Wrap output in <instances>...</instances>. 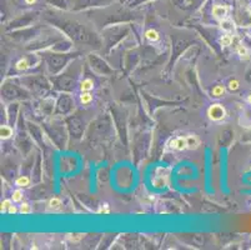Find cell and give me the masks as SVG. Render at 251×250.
Wrapping results in <instances>:
<instances>
[{"label":"cell","mask_w":251,"mask_h":250,"mask_svg":"<svg viewBox=\"0 0 251 250\" xmlns=\"http://www.w3.org/2000/svg\"><path fill=\"white\" fill-rule=\"evenodd\" d=\"M231 43H232L231 35H225L224 38L221 39V44H223L224 46H229V45H231Z\"/></svg>","instance_id":"cell-14"},{"label":"cell","mask_w":251,"mask_h":250,"mask_svg":"<svg viewBox=\"0 0 251 250\" xmlns=\"http://www.w3.org/2000/svg\"><path fill=\"white\" fill-rule=\"evenodd\" d=\"M10 205H11V202H10L9 199H7V200H4V202H1V213L8 211V209H9Z\"/></svg>","instance_id":"cell-16"},{"label":"cell","mask_w":251,"mask_h":250,"mask_svg":"<svg viewBox=\"0 0 251 250\" xmlns=\"http://www.w3.org/2000/svg\"><path fill=\"white\" fill-rule=\"evenodd\" d=\"M229 88H230L231 90H236V89H239V81H237V80H231L230 84H229Z\"/></svg>","instance_id":"cell-18"},{"label":"cell","mask_w":251,"mask_h":250,"mask_svg":"<svg viewBox=\"0 0 251 250\" xmlns=\"http://www.w3.org/2000/svg\"><path fill=\"white\" fill-rule=\"evenodd\" d=\"M25 1L28 3V4H33V3H35L36 0H25Z\"/></svg>","instance_id":"cell-21"},{"label":"cell","mask_w":251,"mask_h":250,"mask_svg":"<svg viewBox=\"0 0 251 250\" xmlns=\"http://www.w3.org/2000/svg\"><path fill=\"white\" fill-rule=\"evenodd\" d=\"M171 148L175 149V150H184L188 148V136H180V138H176L171 141Z\"/></svg>","instance_id":"cell-2"},{"label":"cell","mask_w":251,"mask_h":250,"mask_svg":"<svg viewBox=\"0 0 251 250\" xmlns=\"http://www.w3.org/2000/svg\"><path fill=\"white\" fill-rule=\"evenodd\" d=\"M224 93H225V89H224L223 85H217V87H215L212 89V95L214 96H221Z\"/></svg>","instance_id":"cell-12"},{"label":"cell","mask_w":251,"mask_h":250,"mask_svg":"<svg viewBox=\"0 0 251 250\" xmlns=\"http://www.w3.org/2000/svg\"><path fill=\"white\" fill-rule=\"evenodd\" d=\"M200 141H199V139L196 138L195 135H190L188 136V148L189 149H196L199 146Z\"/></svg>","instance_id":"cell-4"},{"label":"cell","mask_w":251,"mask_h":250,"mask_svg":"<svg viewBox=\"0 0 251 250\" xmlns=\"http://www.w3.org/2000/svg\"><path fill=\"white\" fill-rule=\"evenodd\" d=\"M8 213H9V214H16V213H18V209L15 208V205L11 204V205L9 206V209H8Z\"/></svg>","instance_id":"cell-19"},{"label":"cell","mask_w":251,"mask_h":250,"mask_svg":"<svg viewBox=\"0 0 251 250\" xmlns=\"http://www.w3.org/2000/svg\"><path fill=\"white\" fill-rule=\"evenodd\" d=\"M94 87V84L93 81L90 80V79H85V80H82L81 81V85H80V88L82 91H90Z\"/></svg>","instance_id":"cell-6"},{"label":"cell","mask_w":251,"mask_h":250,"mask_svg":"<svg viewBox=\"0 0 251 250\" xmlns=\"http://www.w3.org/2000/svg\"><path fill=\"white\" fill-rule=\"evenodd\" d=\"M247 100H249V103H250V104H251V95L249 96V99H247Z\"/></svg>","instance_id":"cell-22"},{"label":"cell","mask_w":251,"mask_h":250,"mask_svg":"<svg viewBox=\"0 0 251 250\" xmlns=\"http://www.w3.org/2000/svg\"><path fill=\"white\" fill-rule=\"evenodd\" d=\"M28 68H29V63H28L26 59H21L16 63V69L18 70H25Z\"/></svg>","instance_id":"cell-9"},{"label":"cell","mask_w":251,"mask_h":250,"mask_svg":"<svg viewBox=\"0 0 251 250\" xmlns=\"http://www.w3.org/2000/svg\"><path fill=\"white\" fill-rule=\"evenodd\" d=\"M60 205H61V202H60V199H58V198H53L49 202V208L53 210H58L60 208Z\"/></svg>","instance_id":"cell-7"},{"label":"cell","mask_w":251,"mask_h":250,"mask_svg":"<svg viewBox=\"0 0 251 250\" xmlns=\"http://www.w3.org/2000/svg\"><path fill=\"white\" fill-rule=\"evenodd\" d=\"M0 134H1V139H8L10 138L11 135V129L9 126H1V129H0Z\"/></svg>","instance_id":"cell-8"},{"label":"cell","mask_w":251,"mask_h":250,"mask_svg":"<svg viewBox=\"0 0 251 250\" xmlns=\"http://www.w3.org/2000/svg\"><path fill=\"white\" fill-rule=\"evenodd\" d=\"M228 11H229V8L225 7V5H215L212 8V14L215 18H217V19H223L228 15Z\"/></svg>","instance_id":"cell-3"},{"label":"cell","mask_w":251,"mask_h":250,"mask_svg":"<svg viewBox=\"0 0 251 250\" xmlns=\"http://www.w3.org/2000/svg\"><path fill=\"white\" fill-rule=\"evenodd\" d=\"M225 115H226L225 108L220 104H214L207 109V117L209 119H211L214 121H219L221 119H224Z\"/></svg>","instance_id":"cell-1"},{"label":"cell","mask_w":251,"mask_h":250,"mask_svg":"<svg viewBox=\"0 0 251 250\" xmlns=\"http://www.w3.org/2000/svg\"><path fill=\"white\" fill-rule=\"evenodd\" d=\"M29 183H30V179L28 176H21V178L16 179V185L18 186H28Z\"/></svg>","instance_id":"cell-10"},{"label":"cell","mask_w":251,"mask_h":250,"mask_svg":"<svg viewBox=\"0 0 251 250\" xmlns=\"http://www.w3.org/2000/svg\"><path fill=\"white\" fill-rule=\"evenodd\" d=\"M19 211L21 213V214H29V213H30V205H29L28 203H23Z\"/></svg>","instance_id":"cell-15"},{"label":"cell","mask_w":251,"mask_h":250,"mask_svg":"<svg viewBox=\"0 0 251 250\" xmlns=\"http://www.w3.org/2000/svg\"><path fill=\"white\" fill-rule=\"evenodd\" d=\"M91 99H93V95L89 93V91H85V93L80 96V100H81L82 104H89V103L91 101Z\"/></svg>","instance_id":"cell-11"},{"label":"cell","mask_w":251,"mask_h":250,"mask_svg":"<svg viewBox=\"0 0 251 250\" xmlns=\"http://www.w3.org/2000/svg\"><path fill=\"white\" fill-rule=\"evenodd\" d=\"M98 213H100V214H101V213H109V208H107V205L105 204V205H104V208L101 206V208L98 210Z\"/></svg>","instance_id":"cell-20"},{"label":"cell","mask_w":251,"mask_h":250,"mask_svg":"<svg viewBox=\"0 0 251 250\" xmlns=\"http://www.w3.org/2000/svg\"><path fill=\"white\" fill-rule=\"evenodd\" d=\"M145 36H146V39H149L150 41H156L159 39V33L156 32V30L150 29L145 33Z\"/></svg>","instance_id":"cell-5"},{"label":"cell","mask_w":251,"mask_h":250,"mask_svg":"<svg viewBox=\"0 0 251 250\" xmlns=\"http://www.w3.org/2000/svg\"><path fill=\"white\" fill-rule=\"evenodd\" d=\"M21 199H23V193L20 190H15L13 193V202L19 203V202H21Z\"/></svg>","instance_id":"cell-13"},{"label":"cell","mask_w":251,"mask_h":250,"mask_svg":"<svg viewBox=\"0 0 251 250\" xmlns=\"http://www.w3.org/2000/svg\"><path fill=\"white\" fill-rule=\"evenodd\" d=\"M237 53L240 54V55H245V56L249 55V50H247V49L245 48L244 45H240V46L237 48Z\"/></svg>","instance_id":"cell-17"}]
</instances>
